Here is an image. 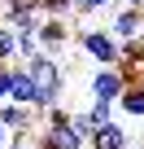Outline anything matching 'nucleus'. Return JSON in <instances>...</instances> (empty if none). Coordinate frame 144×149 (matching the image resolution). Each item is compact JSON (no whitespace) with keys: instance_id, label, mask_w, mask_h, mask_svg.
I'll list each match as a JSON object with an SVG mask.
<instances>
[{"instance_id":"obj_4","label":"nucleus","mask_w":144,"mask_h":149,"mask_svg":"<svg viewBox=\"0 0 144 149\" xmlns=\"http://www.w3.org/2000/svg\"><path fill=\"white\" fill-rule=\"evenodd\" d=\"M144 31V9H135V5H118V13L109 18V35L118 40V44H127V40H135Z\"/></svg>"},{"instance_id":"obj_3","label":"nucleus","mask_w":144,"mask_h":149,"mask_svg":"<svg viewBox=\"0 0 144 149\" xmlns=\"http://www.w3.org/2000/svg\"><path fill=\"white\" fill-rule=\"evenodd\" d=\"M122 70L118 66H92V74H88V97H96V101H118V92H122Z\"/></svg>"},{"instance_id":"obj_14","label":"nucleus","mask_w":144,"mask_h":149,"mask_svg":"<svg viewBox=\"0 0 144 149\" xmlns=\"http://www.w3.org/2000/svg\"><path fill=\"white\" fill-rule=\"evenodd\" d=\"M39 53V35L35 31H18V57L26 61V57H35Z\"/></svg>"},{"instance_id":"obj_10","label":"nucleus","mask_w":144,"mask_h":149,"mask_svg":"<svg viewBox=\"0 0 144 149\" xmlns=\"http://www.w3.org/2000/svg\"><path fill=\"white\" fill-rule=\"evenodd\" d=\"M9 101L18 105H35V79L26 74L22 61H13V79H9Z\"/></svg>"},{"instance_id":"obj_18","label":"nucleus","mask_w":144,"mask_h":149,"mask_svg":"<svg viewBox=\"0 0 144 149\" xmlns=\"http://www.w3.org/2000/svg\"><path fill=\"white\" fill-rule=\"evenodd\" d=\"M5 140H9V127H5V123H0V145H5Z\"/></svg>"},{"instance_id":"obj_11","label":"nucleus","mask_w":144,"mask_h":149,"mask_svg":"<svg viewBox=\"0 0 144 149\" xmlns=\"http://www.w3.org/2000/svg\"><path fill=\"white\" fill-rule=\"evenodd\" d=\"M0 61H18V31L0 18Z\"/></svg>"},{"instance_id":"obj_13","label":"nucleus","mask_w":144,"mask_h":149,"mask_svg":"<svg viewBox=\"0 0 144 149\" xmlns=\"http://www.w3.org/2000/svg\"><path fill=\"white\" fill-rule=\"evenodd\" d=\"M70 127H74L83 140H92V132H96V123H92V114H88V110H74V114H70Z\"/></svg>"},{"instance_id":"obj_16","label":"nucleus","mask_w":144,"mask_h":149,"mask_svg":"<svg viewBox=\"0 0 144 149\" xmlns=\"http://www.w3.org/2000/svg\"><path fill=\"white\" fill-rule=\"evenodd\" d=\"M9 79H13V61H0V101H9Z\"/></svg>"},{"instance_id":"obj_17","label":"nucleus","mask_w":144,"mask_h":149,"mask_svg":"<svg viewBox=\"0 0 144 149\" xmlns=\"http://www.w3.org/2000/svg\"><path fill=\"white\" fill-rule=\"evenodd\" d=\"M114 5H135V9H144V0H114Z\"/></svg>"},{"instance_id":"obj_8","label":"nucleus","mask_w":144,"mask_h":149,"mask_svg":"<svg viewBox=\"0 0 144 149\" xmlns=\"http://www.w3.org/2000/svg\"><path fill=\"white\" fill-rule=\"evenodd\" d=\"M114 110L122 118H144V79H127L118 101H114Z\"/></svg>"},{"instance_id":"obj_15","label":"nucleus","mask_w":144,"mask_h":149,"mask_svg":"<svg viewBox=\"0 0 144 149\" xmlns=\"http://www.w3.org/2000/svg\"><path fill=\"white\" fill-rule=\"evenodd\" d=\"M39 13H52V18H74V5H70V0H39Z\"/></svg>"},{"instance_id":"obj_7","label":"nucleus","mask_w":144,"mask_h":149,"mask_svg":"<svg viewBox=\"0 0 144 149\" xmlns=\"http://www.w3.org/2000/svg\"><path fill=\"white\" fill-rule=\"evenodd\" d=\"M127 140H131V132H127V123H122V118L114 114L109 123H101V127L92 132V140H88V149H122Z\"/></svg>"},{"instance_id":"obj_9","label":"nucleus","mask_w":144,"mask_h":149,"mask_svg":"<svg viewBox=\"0 0 144 149\" xmlns=\"http://www.w3.org/2000/svg\"><path fill=\"white\" fill-rule=\"evenodd\" d=\"M0 123L9 132H35V105H18V101H0Z\"/></svg>"},{"instance_id":"obj_2","label":"nucleus","mask_w":144,"mask_h":149,"mask_svg":"<svg viewBox=\"0 0 144 149\" xmlns=\"http://www.w3.org/2000/svg\"><path fill=\"white\" fill-rule=\"evenodd\" d=\"M79 48L92 66H118L122 44L109 35V26H79Z\"/></svg>"},{"instance_id":"obj_5","label":"nucleus","mask_w":144,"mask_h":149,"mask_svg":"<svg viewBox=\"0 0 144 149\" xmlns=\"http://www.w3.org/2000/svg\"><path fill=\"white\" fill-rule=\"evenodd\" d=\"M39 132V140L48 145V149H88V140L70 127V118L65 123H44V127H35Z\"/></svg>"},{"instance_id":"obj_12","label":"nucleus","mask_w":144,"mask_h":149,"mask_svg":"<svg viewBox=\"0 0 144 149\" xmlns=\"http://www.w3.org/2000/svg\"><path fill=\"white\" fill-rule=\"evenodd\" d=\"M88 114H92V123L101 127V123H109L118 110H114V101H96V97H92V101H88Z\"/></svg>"},{"instance_id":"obj_19","label":"nucleus","mask_w":144,"mask_h":149,"mask_svg":"<svg viewBox=\"0 0 144 149\" xmlns=\"http://www.w3.org/2000/svg\"><path fill=\"white\" fill-rule=\"evenodd\" d=\"M135 79H144V61H140V66H135Z\"/></svg>"},{"instance_id":"obj_20","label":"nucleus","mask_w":144,"mask_h":149,"mask_svg":"<svg viewBox=\"0 0 144 149\" xmlns=\"http://www.w3.org/2000/svg\"><path fill=\"white\" fill-rule=\"evenodd\" d=\"M0 149H22V145H13V140H5V145H0Z\"/></svg>"},{"instance_id":"obj_6","label":"nucleus","mask_w":144,"mask_h":149,"mask_svg":"<svg viewBox=\"0 0 144 149\" xmlns=\"http://www.w3.org/2000/svg\"><path fill=\"white\" fill-rule=\"evenodd\" d=\"M35 35H39V48H48V53H57L70 35H74V31H70V18H52V13H44L39 18V26H35Z\"/></svg>"},{"instance_id":"obj_1","label":"nucleus","mask_w":144,"mask_h":149,"mask_svg":"<svg viewBox=\"0 0 144 149\" xmlns=\"http://www.w3.org/2000/svg\"><path fill=\"white\" fill-rule=\"evenodd\" d=\"M22 66H26L31 79H35V110H39V114H44V110H52V105L61 101V88H65V74H61L57 53L39 48V53H35V57H26Z\"/></svg>"}]
</instances>
